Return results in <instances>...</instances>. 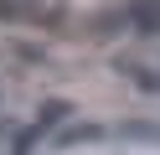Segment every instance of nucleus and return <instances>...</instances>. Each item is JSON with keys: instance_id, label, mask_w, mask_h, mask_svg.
<instances>
[{"instance_id": "1", "label": "nucleus", "mask_w": 160, "mask_h": 155, "mask_svg": "<svg viewBox=\"0 0 160 155\" xmlns=\"http://www.w3.org/2000/svg\"><path fill=\"white\" fill-rule=\"evenodd\" d=\"M134 21L145 26V36H155V31H160V10H155V5H139V10H134Z\"/></svg>"}]
</instances>
